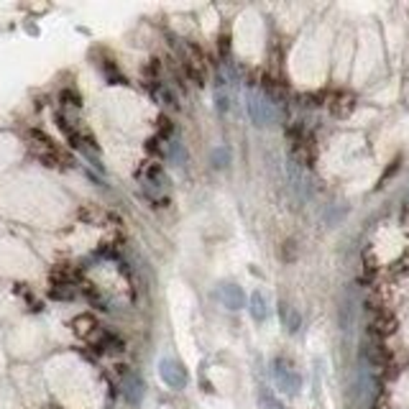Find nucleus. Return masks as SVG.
Listing matches in <instances>:
<instances>
[{
  "instance_id": "obj_1",
  "label": "nucleus",
  "mask_w": 409,
  "mask_h": 409,
  "mask_svg": "<svg viewBox=\"0 0 409 409\" xmlns=\"http://www.w3.org/2000/svg\"><path fill=\"white\" fill-rule=\"evenodd\" d=\"M274 379H276V384H279V389H282L284 394H289V397L302 389L300 374L294 371V366L287 358H276L274 361Z\"/></svg>"
},
{
  "instance_id": "obj_2",
  "label": "nucleus",
  "mask_w": 409,
  "mask_h": 409,
  "mask_svg": "<svg viewBox=\"0 0 409 409\" xmlns=\"http://www.w3.org/2000/svg\"><path fill=\"white\" fill-rule=\"evenodd\" d=\"M159 376L161 381L169 386V389H184L187 381H190V374H187V368L179 363L176 358H161L159 361Z\"/></svg>"
},
{
  "instance_id": "obj_3",
  "label": "nucleus",
  "mask_w": 409,
  "mask_h": 409,
  "mask_svg": "<svg viewBox=\"0 0 409 409\" xmlns=\"http://www.w3.org/2000/svg\"><path fill=\"white\" fill-rule=\"evenodd\" d=\"M248 116L251 120H253V125H271L276 120V113L274 108H271V102L264 100L261 95H256V92H248Z\"/></svg>"
},
{
  "instance_id": "obj_4",
  "label": "nucleus",
  "mask_w": 409,
  "mask_h": 409,
  "mask_svg": "<svg viewBox=\"0 0 409 409\" xmlns=\"http://www.w3.org/2000/svg\"><path fill=\"white\" fill-rule=\"evenodd\" d=\"M217 300L223 302L228 309H243L246 307V294H243V289L238 284H230V282H226V284L217 287Z\"/></svg>"
},
{
  "instance_id": "obj_5",
  "label": "nucleus",
  "mask_w": 409,
  "mask_h": 409,
  "mask_svg": "<svg viewBox=\"0 0 409 409\" xmlns=\"http://www.w3.org/2000/svg\"><path fill=\"white\" fill-rule=\"evenodd\" d=\"M123 397L125 401H131V404H138L143 399V381L141 376L136 374H128L123 379Z\"/></svg>"
},
{
  "instance_id": "obj_6",
  "label": "nucleus",
  "mask_w": 409,
  "mask_h": 409,
  "mask_svg": "<svg viewBox=\"0 0 409 409\" xmlns=\"http://www.w3.org/2000/svg\"><path fill=\"white\" fill-rule=\"evenodd\" d=\"M248 307H251V315H253V320H266L269 318V300H266V294L261 292V289H256V292L251 294Z\"/></svg>"
},
{
  "instance_id": "obj_7",
  "label": "nucleus",
  "mask_w": 409,
  "mask_h": 409,
  "mask_svg": "<svg viewBox=\"0 0 409 409\" xmlns=\"http://www.w3.org/2000/svg\"><path fill=\"white\" fill-rule=\"evenodd\" d=\"M282 320H284V327L289 330V333H297L302 325L300 312H297L294 307H289V305H282Z\"/></svg>"
},
{
  "instance_id": "obj_8",
  "label": "nucleus",
  "mask_w": 409,
  "mask_h": 409,
  "mask_svg": "<svg viewBox=\"0 0 409 409\" xmlns=\"http://www.w3.org/2000/svg\"><path fill=\"white\" fill-rule=\"evenodd\" d=\"M212 161H215V167H228V161H230V154H228L226 146H220V149L212 154Z\"/></svg>"
}]
</instances>
